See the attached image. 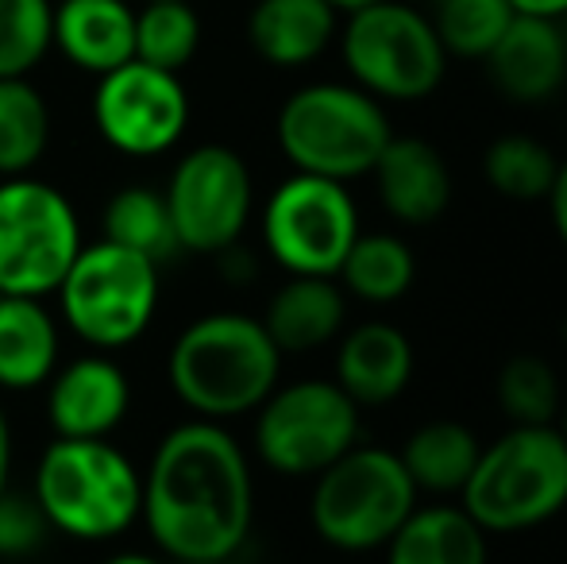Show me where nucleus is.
I'll return each mask as SVG.
<instances>
[{
    "mask_svg": "<svg viewBox=\"0 0 567 564\" xmlns=\"http://www.w3.org/2000/svg\"><path fill=\"white\" fill-rule=\"evenodd\" d=\"M202 47V20L189 0H147L135 12V59L178 74Z\"/></svg>",
    "mask_w": 567,
    "mask_h": 564,
    "instance_id": "28",
    "label": "nucleus"
},
{
    "mask_svg": "<svg viewBox=\"0 0 567 564\" xmlns=\"http://www.w3.org/2000/svg\"><path fill=\"white\" fill-rule=\"evenodd\" d=\"M413 348L402 329L386 321H367L343 337L337 352V383L355 407L394 402L410 387Z\"/></svg>",
    "mask_w": 567,
    "mask_h": 564,
    "instance_id": "18",
    "label": "nucleus"
},
{
    "mask_svg": "<svg viewBox=\"0 0 567 564\" xmlns=\"http://www.w3.org/2000/svg\"><path fill=\"white\" fill-rule=\"evenodd\" d=\"M82 252V225L62 189L51 182L0 178V290L47 298L66 279Z\"/></svg>",
    "mask_w": 567,
    "mask_h": 564,
    "instance_id": "9",
    "label": "nucleus"
},
{
    "mask_svg": "<svg viewBox=\"0 0 567 564\" xmlns=\"http://www.w3.org/2000/svg\"><path fill=\"white\" fill-rule=\"evenodd\" d=\"M174 564H228V561H174Z\"/></svg>",
    "mask_w": 567,
    "mask_h": 564,
    "instance_id": "39",
    "label": "nucleus"
},
{
    "mask_svg": "<svg viewBox=\"0 0 567 564\" xmlns=\"http://www.w3.org/2000/svg\"><path fill=\"white\" fill-rule=\"evenodd\" d=\"M8 468H12V429H8V418L0 410V495L8 491Z\"/></svg>",
    "mask_w": 567,
    "mask_h": 564,
    "instance_id": "35",
    "label": "nucleus"
},
{
    "mask_svg": "<svg viewBox=\"0 0 567 564\" xmlns=\"http://www.w3.org/2000/svg\"><path fill=\"white\" fill-rule=\"evenodd\" d=\"M51 0H0V78H28L51 51Z\"/></svg>",
    "mask_w": 567,
    "mask_h": 564,
    "instance_id": "31",
    "label": "nucleus"
},
{
    "mask_svg": "<svg viewBox=\"0 0 567 564\" xmlns=\"http://www.w3.org/2000/svg\"><path fill=\"white\" fill-rule=\"evenodd\" d=\"M517 16H545V20H564L567 0H509Z\"/></svg>",
    "mask_w": 567,
    "mask_h": 564,
    "instance_id": "34",
    "label": "nucleus"
},
{
    "mask_svg": "<svg viewBox=\"0 0 567 564\" xmlns=\"http://www.w3.org/2000/svg\"><path fill=\"white\" fill-rule=\"evenodd\" d=\"M340 279L359 301L390 306L413 286V252L390 233H359L340 264Z\"/></svg>",
    "mask_w": 567,
    "mask_h": 564,
    "instance_id": "24",
    "label": "nucleus"
},
{
    "mask_svg": "<svg viewBox=\"0 0 567 564\" xmlns=\"http://www.w3.org/2000/svg\"><path fill=\"white\" fill-rule=\"evenodd\" d=\"M478 437L463 422H429L410 433L405 449L398 452L402 468L410 472L413 488L433 495H460L478 464Z\"/></svg>",
    "mask_w": 567,
    "mask_h": 564,
    "instance_id": "23",
    "label": "nucleus"
},
{
    "mask_svg": "<svg viewBox=\"0 0 567 564\" xmlns=\"http://www.w3.org/2000/svg\"><path fill=\"white\" fill-rule=\"evenodd\" d=\"M386 564H486V530L463 506H413L386 542Z\"/></svg>",
    "mask_w": 567,
    "mask_h": 564,
    "instance_id": "22",
    "label": "nucleus"
},
{
    "mask_svg": "<svg viewBox=\"0 0 567 564\" xmlns=\"http://www.w3.org/2000/svg\"><path fill=\"white\" fill-rule=\"evenodd\" d=\"M109 564H158L155 557H143V553H124V557H113Z\"/></svg>",
    "mask_w": 567,
    "mask_h": 564,
    "instance_id": "37",
    "label": "nucleus"
},
{
    "mask_svg": "<svg viewBox=\"0 0 567 564\" xmlns=\"http://www.w3.org/2000/svg\"><path fill=\"white\" fill-rule=\"evenodd\" d=\"M498 407L514 425H556L560 414V379L548 360L533 352L509 356L498 371Z\"/></svg>",
    "mask_w": 567,
    "mask_h": 564,
    "instance_id": "29",
    "label": "nucleus"
},
{
    "mask_svg": "<svg viewBox=\"0 0 567 564\" xmlns=\"http://www.w3.org/2000/svg\"><path fill=\"white\" fill-rule=\"evenodd\" d=\"M105 240L124 244L155 264L182 252L166 197L151 186H127L113 194V202L105 205Z\"/></svg>",
    "mask_w": 567,
    "mask_h": 564,
    "instance_id": "26",
    "label": "nucleus"
},
{
    "mask_svg": "<svg viewBox=\"0 0 567 564\" xmlns=\"http://www.w3.org/2000/svg\"><path fill=\"white\" fill-rule=\"evenodd\" d=\"M337 35V8L329 0H259L247 16V39L270 66H306L321 59Z\"/></svg>",
    "mask_w": 567,
    "mask_h": 564,
    "instance_id": "19",
    "label": "nucleus"
},
{
    "mask_svg": "<svg viewBox=\"0 0 567 564\" xmlns=\"http://www.w3.org/2000/svg\"><path fill=\"white\" fill-rule=\"evenodd\" d=\"M359 236V213L348 186L317 174H293L262 209V240L290 275L337 279L343 256Z\"/></svg>",
    "mask_w": 567,
    "mask_h": 564,
    "instance_id": "11",
    "label": "nucleus"
},
{
    "mask_svg": "<svg viewBox=\"0 0 567 564\" xmlns=\"http://www.w3.org/2000/svg\"><path fill=\"white\" fill-rule=\"evenodd\" d=\"M340 47L355 85L379 101L429 98L449 66L433 20L402 0H379L348 12Z\"/></svg>",
    "mask_w": 567,
    "mask_h": 564,
    "instance_id": "7",
    "label": "nucleus"
},
{
    "mask_svg": "<svg viewBox=\"0 0 567 564\" xmlns=\"http://www.w3.org/2000/svg\"><path fill=\"white\" fill-rule=\"evenodd\" d=\"M463 511L486 534H514L548 522L567 506V441L556 425H509L483 444Z\"/></svg>",
    "mask_w": 567,
    "mask_h": 564,
    "instance_id": "4",
    "label": "nucleus"
},
{
    "mask_svg": "<svg viewBox=\"0 0 567 564\" xmlns=\"http://www.w3.org/2000/svg\"><path fill=\"white\" fill-rule=\"evenodd\" d=\"M556 429H560V437L567 441V407H560V425H556Z\"/></svg>",
    "mask_w": 567,
    "mask_h": 564,
    "instance_id": "38",
    "label": "nucleus"
},
{
    "mask_svg": "<svg viewBox=\"0 0 567 564\" xmlns=\"http://www.w3.org/2000/svg\"><path fill=\"white\" fill-rule=\"evenodd\" d=\"M66 325L93 348H124L147 332L158 309V264L124 244L78 252L59 286Z\"/></svg>",
    "mask_w": 567,
    "mask_h": 564,
    "instance_id": "8",
    "label": "nucleus"
},
{
    "mask_svg": "<svg viewBox=\"0 0 567 564\" xmlns=\"http://www.w3.org/2000/svg\"><path fill=\"white\" fill-rule=\"evenodd\" d=\"M379 202L402 225H433L452 202V171L421 136H390L374 163Z\"/></svg>",
    "mask_w": 567,
    "mask_h": 564,
    "instance_id": "16",
    "label": "nucleus"
},
{
    "mask_svg": "<svg viewBox=\"0 0 567 564\" xmlns=\"http://www.w3.org/2000/svg\"><path fill=\"white\" fill-rule=\"evenodd\" d=\"M0 301H4V290H0Z\"/></svg>",
    "mask_w": 567,
    "mask_h": 564,
    "instance_id": "41",
    "label": "nucleus"
},
{
    "mask_svg": "<svg viewBox=\"0 0 567 564\" xmlns=\"http://www.w3.org/2000/svg\"><path fill=\"white\" fill-rule=\"evenodd\" d=\"M394 136L379 98L359 85L317 82L286 98L278 113V147L293 171L351 182L371 174Z\"/></svg>",
    "mask_w": 567,
    "mask_h": 564,
    "instance_id": "5",
    "label": "nucleus"
},
{
    "mask_svg": "<svg viewBox=\"0 0 567 564\" xmlns=\"http://www.w3.org/2000/svg\"><path fill=\"white\" fill-rule=\"evenodd\" d=\"M564 20H567V16H564ZM564 31H567V28H564Z\"/></svg>",
    "mask_w": 567,
    "mask_h": 564,
    "instance_id": "42",
    "label": "nucleus"
},
{
    "mask_svg": "<svg viewBox=\"0 0 567 564\" xmlns=\"http://www.w3.org/2000/svg\"><path fill=\"white\" fill-rule=\"evenodd\" d=\"M545 202L553 205V225H556V233H560V240L567 248V163H560V171H556V182H553V189H548Z\"/></svg>",
    "mask_w": 567,
    "mask_h": 564,
    "instance_id": "33",
    "label": "nucleus"
},
{
    "mask_svg": "<svg viewBox=\"0 0 567 564\" xmlns=\"http://www.w3.org/2000/svg\"><path fill=\"white\" fill-rule=\"evenodd\" d=\"M35 503L51 530L105 542L140 519L143 475L105 437H54L39 460Z\"/></svg>",
    "mask_w": 567,
    "mask_h": 564,
    "instance_id": "3",
    "label": "nucleus"
},
{
    "mask_svg": "<svg viewBox=\"0 0 567 564\" xmlns=\"http://www.w3.org/2000/svg\"><path fill=\"white\" fill-rule=\"evenodd\" d=\"M337 12H355V8H367V4H379V0H329Z\"/></svg>",
    "mask_w": 567,
    "mask_h": 564,
    "instance_id": "36",
    "label": "nucleus"
},
{
    "mask_svg": "<svg viewBox=\"0 0 567 564\" xmlns=\"http://www.w3.org/2000/svg\"><path fill=\"white\" fill-rule=\"evenodd\" d=\"M282 352L267 337L262 321L247 314L197 317L174 340L166 376L182 402L205 422L259 410L278 387Z\"/></svg>",
    "mask_w": 567,
    "mask_h": 564,
    "instance_id": "2",
    "label": "nucleus"
},
{
    "mask_svg": "<svg viewBox=\"0 0 567 564\" xmlns=\"http://www.w3.org/2000/svg\"><path fill=\"white\" fill-rule=\"evenodd\" d=\"M343 317H348V301L337 283L321 275H293L270 298L262 329L278 352H313L343 329Z\"/></svg>",
    "mask_w": 567,
    "mask_h": 564,
    "instance_id": "20",
    "label": "nucleus"
},
{
    "mask_svg": "<svg viewBox=\"0 0 567 564\" xmlns=\"http://www.w3.org/2000/svg\"><path fill=\"white\" fill-rule=\"evenodd\" d=\"M163 197L178 248L220 256V252L236 248L247 217H251V171L231 147L202 143L174 166Z\"/></svg>",
    "mask_w": 567,
    "mask_h": 564,
    "instance_id": "12",
    "label": "nucleus"
},
{
    "mask_svg": "<svg viewBox=\"0 0 567 564\" xmlns=\"http://www.w3.org/2000/svg\"><path fill=\"white\" fill-rule=\"evenodd\" d=\"M359 444V407L329 379L275 387L255 422L262 464L282 475H321L332 460Z\"/></svg>",
    "mask_w": 567,
    "mask_h": 564,
    "instance_id": "10",
    "label": "nucleus"
},
{
    "mask_svg": "<svg viewBox=\"0 0 567 564\" xmlns=\"http://www.w3.org/2000/svg\"><path fill=\"white\" fill-rule=\"evenodd\" d=\"M93 121L109 147L132 158H151L171 151L186 136L189 98L171 70L132 59L101 74L93 93Z\"/></svg>",
    "mask_w": 567,
    "mask_h": 564,
    "instance_id": "13",
    "label": "nucleus"
},
{
    "mask_svg": "<svg viewBox=\"0 0 567 564\" xmlns=\"http://www.w3.org/2000/svg\"><path fill=\"white\" fill-rule=\"evenodd\" d=\"M429 20H433L449 54L486 59L514 20V8H509V0H436V12Z\"/></svg>",
    "mask_w": 567,
    "mask_h": 564,
    "instance_id": "30",
    "label": "nucleus"
},
{
    "mask_svg": "<svg viewBox=\"0 0 567 564\" xmlns=\"http://www.w3.org/2000/svg\"><path fill=\"white\" fill-rule=\"evenodd\" d=\"M47 383V414L59 437H109L124 422L132 402L127 376L105 356H82L54 371Z\"/></svg>",
    "mask_w": 567,
    "mask_h": 564,
    "instance_id": "15",
    "label": "nucleus"
},
{
    "mask_svg": "<svg viewBox=\"0 0 567 564\" xmlns=\"http://www.w3.org/2000/svg\"><path fill=\"white\" fill-rule=\"evenodd\" d=\"M564 337H567V321H564Z\"/></svg>",
    "mask_w": 567,
    "mask_h": 564,
    "instance_id": "40",
    "label": "nucleus"
},
{
    "mask_svg": "<svg viewBox=\"0 0 567 564\" xmlns=\"http://www.w3.org/2000/svg\"><path fill=\"white\" fill-rule=\"evenodd\" d=\"M483 62L491 66L494 85L509 101L537 105L560 93L567 82V31L560 20L514 12L509 28L502 31Z\"/></svg>",
    "mask_w": 567,
    "mask_h": 564,
    "instance_id": "14",
    "label": "nucleus"
},
{
    "mask_svg": "<svg viewBox=\"0 0 567 564\" xmlns=\"http://www.w3.org/2000/svg\"><path fill=\"white\" fill-rule=\"evenodd\" d=\"M51 140L47 101L28 78H0V178L28 174Z\"/></svg>",
    "mask_w": 567,
    "mask_h": 564,
    "instance_id": "25",
    "label": "nucleus"
},
{
    "mask_svg": "<svg viewBox=\"0 0 567 564\" xmlns=\"http://www.w3.org/2000/svg\"><path fill=\"white\" fill-rule=\"evenodd\" d=\"M251 468L220 422H186L163 437L143 475L151 537L174 561H231L251 534Z\"/></svg>",
    "mask_w": 567,
    "mask_h": 564,
    "instance_id": "1",
    "label": "nucleus"
},
{
    "mask_svg": "<svg viewBox=\"0 0 567 564\" xmlns=\"http://www.w3.org/2000/svg\"><path fill=\"white\" fill-rule=\"evenodd\" d=\"M51 534L43 506L35 495H16L4 491L0 495V557H31Z\"/></svg>",
    "mask_w": 567,
    "mask_h": 564,
    "instance_id": "32",
    "label": "nucleus"
},
{
    "mask_svg": "<svg viewBox=\"0 0 567 564\" xmlns=\"http://www.w3.org/2000/svg\"><path fill=\"white\" fill-rule=\"evenodd\" d=\"M556 155L540 140L525 136V132H509L498 136L483 155V174L494 186V194L509 197V202H545L548 189L556 182Z\"/></svg>",
    "mask_w": 567,
    "mask_h": 564,
    "instance_id": "27",
    "label": "nucleus"
},
{
    "mask_svg": "<svg viewBox=\"0 0 567 564\" xmlns=\"http://www.w3.org/2000/svg\"><path fill=\"white\" fill-rule=\"evenodd\" d=\"M51 47L101 78L135 59V12L127 0H62L51 20Z\"/></svg>",
    "mask_w": 567,
    "mask_h": 564,
    "instance_id": "17",
    "label": "nucleus"
},
{
    "mask_svg": "<svg viewBox=\"0 0 567 564\" xmlns=\"http://www.w3.org/2000/svg\"><path fill=\"white\" fill-rule=\"evenodd\" d=\"M59 363V325L43 309V298L4 294L0 301V387L31 391L47 383Z\"/></svg>",
    "mask_w": 567,
    "mask_h": 564,
    "instance_id": "21",
    "label": "nucleus"
},
{
    "mask_svg": "<svg viewBox=\"0 0 567 564\" xmlns=\"http://www.w3.org/2000/svg\"><path fill=\"white\" fill-rule=\"evenodd\" d=\"M421 491L398 452L351 444L340 460H332L313 488V530L321 542L343 553H367L386 545L417 506Z\"/></svg>",
    "mask_w": 567,
    "mask_h": 564,
    "instance_id": "6",
    "label": "nucleus"
}]
</instances>
